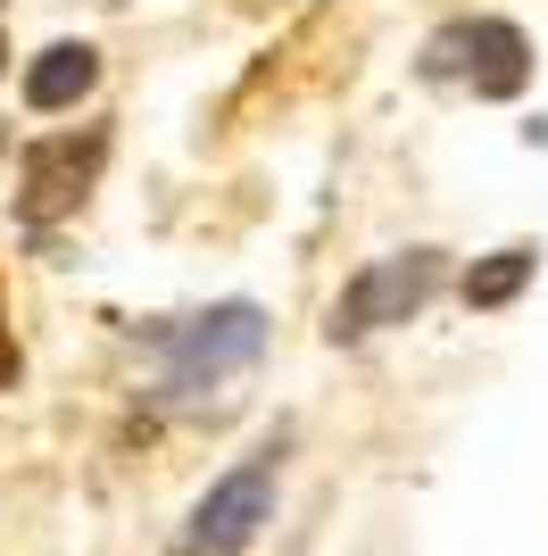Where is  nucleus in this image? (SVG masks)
Here are the masks:
<instances>
[{
    "instance_id": "f257e3e1",
    "label": "nucleus",
    "mask_w": 548,
    "mask_h": 556,
    "mask_svg": "<svg viewBox=\"0 0 548 556\" xmlns=\"http://www.w3.org/2000/svg\"><path fill=\"white\" fill-rule=\"evenodd\" d=\"M159 399L166 407H200L208 391H225L233 374L258 366V349H266V307L258 300H216L200 316H183V325H159Z\"/></svg>"
},
{
    "instance_id": "39448f33",
    "label": "nucleus",
    "mask_w": 548,
    "mask_h": 556,
    "mask_svg": "<svg viewBox=\"0 0 548 556\" xmlns=\"http://www.w3.org/2000/svg\"><path fill=\"white\" fill-rule=\"evenodd\" d=\"M100 159H109V134H100V125H91L84 141H34V150H25V175H17V216L25 225H50L59 208H75Z\"/></svg>"
},
{
    "instance_id": "6e6552de",
    "label": "nucleus",
    "mask_w": 548,
    "mask_h": 556,
    "mask_svg": "<svg viewBox=\"0 0 548 556\" xmlns=\"http://www.w3.org/2000/svg\"><path fill=\"white\" fill-rule=\"evenodd\" d=\"M0 374H17V349H9V325H0Z\"/></svg>"
},
{
    "instance_id": "7ed1b4c3",
    "label": "nucleus",
    "mask_w": 548,
    "mask_h": 556,
    "mask_svg": "<svg viewBox=\"0 0 548 556\" xmlns=\"http://www.w3.org/2000/svg\"><path fill=\"white\" fill-rule=\"evenodd\" d=\"M415 67L433 84H474V100H515L532 84V42L507 17H449Z\"/></svg>"
},
{
    "instance_id": "0eeeda50",
    "label": "nucleus",
    "mask_w": 548,
    "mask_h": 556,
    "mask_svg": "<svg viewBox=\"0 0 548 556\" xmlns=\"http://www.w3.org/2000/svg\"><path fill=\"white\" fill-rule=\"evenodd\" d=\"M532 266H540V250H524V241H515V250H490V257H474L457 291H465V307H507V300H515V291L532 282Z\"/></svg>"
},
{
    "instance_id": "20e7f679",
    "label": "nucleus",
    "mask_w": 548,
    "mask_h": 556,
    "mask_svg": "<svg viewBox=\"0 0 548 556\" xmlns=\"http://www.w3.org/2000/svg\"><path fill=\"white\" fill-rule=\"evenodd\" d=\"M274 473H283V441H258L233 473H216L200 490L191 523H183V556H241L250 548L258 523L274 515Z\"/></svg>"
},
{
    "instance_id": "1a4fd4ad",
    "label": "nucleus",
    "mask_w": 548,
    "mask_h": 556,
    "mask_svg": "<svg viewBox=\"0 0 548 556\" xmlns=\"http://www.w3.org/2000/svg\"><path fill=\"white\" fill-rule=\"evenodd\" d=\"M0 59H9V42H0Z\"/></svg>"
},
{
    "instance_id": "423d86ee",
    "label": "nucleus",
    "mask_w": 548,
    "mask_h": 556,
    "mask_svg": "<svg viewBox=\"0 0 548 556\" xmlns=\"http://www.w3.org/2000/svg\"><path fill=\"white\" fill-rule=\"evenodd\" d=\"M91 84H100V50H91V42H50L42 59L25 67V109L59 116V109H75Z\"/></svg>"
},
{
    "instance_id": "f03ea898",
    "label": "nucleus",
    "mask_w": 548,
    "mask_h": 556,
    "mask_svg": "<svg viewBox=\"0 0 548 556\" xmlns=\"http://www.w3.org/2000/svg\"><path fill=\"white\" fill-rule=\"evenodd\" d=\"M440 275H449L440 250H390V257H374V266H358V275L341 282V300L324 307V341H365V332H383V325L424 316Z\"/></svg>"
}]
</instances>
